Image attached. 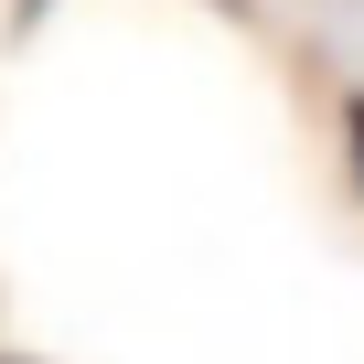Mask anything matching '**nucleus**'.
<instances>
[{
	"label": "nucleus",
	"instance_id": "obj_1",
	"mask_svg": "<svg viewBox=\"0 0 364 364\" xmlns=\"http://www.w3.org/2000/svg\"><path fill=\"white\" fill-rule=\"evenodd\" d=\"M353 171H364V107H353Z\"/></svg>",
	"mask_w": 364,
	"mask_h": 364
}]
</instances>
